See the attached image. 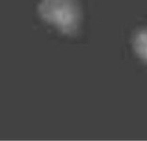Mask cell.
Returning a JSON list of instances; mask_svg holds the SVG:
<instances>
[{
    "mask_svg": "<svg viewBox=\"0 0 147 141\" xmlns=\"http://www.w3.org/2000/svg\"><path fill=\"white\" fill-rule=\"evenodd\" d=\"M41 17L63 34H74L81 22V9L77 0H41Z\"/></svg>",
    "mask_w": 147,
    "mask_h": 141,
    "instance_id": "cell-1",
    "label": "cell"
},
{
    "mask_svg": "<svg viewBox=\"0 0 147 141\" xmlns=\"http://www.w3.org/2000/svg\"><path fill=\"white\" fill-rule=\"evenodd\" d=\"M133 45L138 56L147 63V28L141 29L135 34Z\"/></svg>",
    "mask_w": 147,
    "mask_h": 141,
    "instance_id": "cell-2",
    "label": "cell"
}]
</instances>
